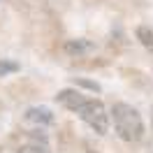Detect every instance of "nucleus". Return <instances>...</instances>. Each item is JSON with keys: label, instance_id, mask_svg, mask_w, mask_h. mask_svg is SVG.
Returning a JSON list of instances; mask_svg holds the SVG:
<instances>
[{"label": "nucleus", "instance_id": "f257e3e1", "mask_svg": "<svg viewBox=\"0 0 153 153\" xmlns=\"http://www.w3.org/2000/svg\"><path fill=\"white\" fill-rule=\"evenodd\" d=\"M109 121L114 123L116 134L123 142H139L144 137V118L132 105L114 102L109 109Z\"/></svg>", "mask_w": 153, "mask_h": 153}, {"label": "nucleus", "instance_id": "f03ea898", "mask_svg": "<svg viewBox=\"0 0 153 153\" xmlns=\"http://www.w3.org/2000/svg\"><path fill=\"white\" fill-rule=\"evenodd\" d=\"M74 114L79 116L91 130H95L97 134H107L109 132V111H107V107L102 105L100 100L84 97V100L76 105Z\"/></svg>", "mask_w": 153, "mask_h": 153}, {"label": "nucleus", "instance_id": "7ed1b4c3", "mask_svg": "<svg viewBox=\"0 0 153 153\" xmlns=\"http://www.w3.org/2000/svg\"><path fill=\"white\" fill-rule=\"evenodd\" d=\"M26 121L39 123V125H49V123H53V114H51V109H47V107H30L28 111H26Z\"/></svg>", "mask_w": 153, "mask_h": 153}, {"label": "nucleus", "instance_id": "20e7f679", "mask_svg": "<svg viewBox=\"0 0 153 153\" xmlns=\"http://www.w3.org/2000/svg\"><path fill=\"white\" fill-rule=\"evenodd\" d=\"M88 51H93V44L88 39H67L65 42V53L70 56H84Z\"/></svg>", "mask_w": 153, "mask_h": 153}, {"label": "nucleus", "instance_id": "39448f33", "mask_svg": "<svg viewBox=\"0 0 153 153\" xmlns=\"http://www.w3.org/2000/svg\"><path fill=\"white\" fill-rule=\"evenodd\" d=\"M137 39H139L149 51H153V30L149 28V26H139V28H137Z\"/></svg>", "mask_w": 153, "mask_h": 153}, {"label": "nucleus", "instance_id": "423d86ee", "mask_svg": "<svg viewBox=\"0 0 153 153\" xmlns=\"http://www.w3.org/2000/svg\"><path fill=\"white\" fill-rule=\"evenodd\" d=\"M19 153H49L47 144H39V142H28L19 149Z\"/></svg>", "mask_w": 153, "mask_h": 153}, {"label": "nucleus", "instance_id": "0eeeda50", "mask_svg": "<svg viewBox=\"0 0 153 153\" xmlns=\"http://www.w3.org/2000/svg\"><path fill=\"white\" fill-rule=\"evenodd\" d=\"M14 72H19V63H14V60H0V76L14 74Z\"/></svg>", "mask_w": 153, "mask_h": 153}, {"label": "nucleus", "instance_id": "6e6552de", "mask_svg": "<svg viewBox=\"0 0 153 153\" xmlns=\"http://www.w3.org/2000/svg\"><path fill=\"white\" fill-rule=\"evenodd\" d=\"M74 86H84V88H91V91H95V93L100 91V86H97L95 81H86V79H76V81H74Z\"/></svg>", "mask_w": 153, "mask_h": 153}, {"label": "nucleus", "instance_id": "1a4fd4ad", "mask_svg": "<svg viewBox=\"0 0 153 153\" xmlns=\"http://www.w3.org/2000/svg\"><path fill=\"white\" fill-rule=\"evenodd\" d=\"M151 125H153V107H151Z\"/></svg>", "mask_w": 153, "mask_h": 153}, {"label": "nucleus", "instance_id": "9d476101", "mask_svg": "<svg viewBox=\"0 0 153 153\" xmlns=\"http://www.w3.org/2000/svg\"><path fill=\"white\" fill-rule=\"evenodd\" d=\"M88 153H95V151H88Z\"/></svg>", "mask_w": 153, "mask_h": 153}]
</instances>
